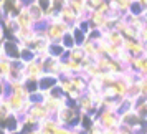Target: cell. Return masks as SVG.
Returning a JSON list of instances; mask_svg holds the SVG:
<instances>
[{
    "mask_svg": "<svg viewBox=\"0 0 147 134\" xmlns=\"http://www.w3.org/2000/svg\"><path fill=\"white\" fill-rule=\"evenodd\" d=\"M71 30V25H68L60 18V15L53 17L51 20H48L45 25H43V33L47 37L50 43H60L63 40V37Z\"/></svg>",
    "mask_w": 147,
    "mask_h": 134,
    "instance_id": "1",
    "label": "cell"
},
{
    "mask_svg": "<svg viewBox=\"0 0 147 134\" xmlns=\"http://www.w3.org/2000/svg\"><path fill=\"white\" fill-rule=\"evenodd\" d=\"M56 121L60 122L61 126L66 127H80V121H81V111L78 109L76 103H68L66 106L60 109L58 113L55 114Z\"/></svg>",
    "mask_w": 147,
    "mask_h": 134,
    "instance_id": "2",
    "label": "cell"
},
{
    "mask_svg": "<svg viewBox=\"0 0 147 134\" xmlns=\"http://www.w3.org/2000/svg\"><path fill=\"white\" fill-rule=\"evenodd\" d=\"M96 121L99 122L104 129H116V127L121 126V116L117 111H113V109H99L98 114H96Z\"/></svg>",
    "mask_w": 147,
    "mask_h": 134,
    "instance_id": "3",
    "label": "cell"
},
{
    "mask_svg": "<svg viewBox=\"0 0 147 134\" xmlns=\"http://www.w3.org/2000/svg\"><path fill=\"white\" fill-rule=\"evenodd\" d=\"M0 53H3L10 60H20L22 55V45L15 38H5L0 43Z\"/></svg>",
    "mask_w": 147,
    "mask_h": 134,
    "instance_id": "4",
    "label": "cell"
},
{
    "mask_svg": "<svg viewBox=\"0 0 147 134\" xmlns=\"http://www.w3.org/2000/svg\"><path fill=\"white\" fill-rule=\"evenodd\" d=\"M45 74V70H43V63L41 60H33L25 65V80H33V81H38Z\"/></svg>",
    "mask_w": 147,
    "mask_h": 134,
    "instance_id": "5",
    "label": "cell"
},
{
    "mask_svg": "<svg viewBox=\"0 0 147 134\" xmlns=\"http://www.w3.org/2000/svg\"><path fill=\"white\" fill-rule=\"evenodd\" d=\"M27 8H28V12H30V15H32V18L35 20V25H36V27H40V25H45V23H47L45 10L38 5L36 0H30V2H27Z\"/></svg>",
    "mask_w": 147,
    "mask_h": 134,
    "instance_id": "6",
    "label": "cell"
},
{
    "mask_svg": "<svg viewBox=\"0 0 147 134\" xmlns=\"http://www.w3.org/2000/svg\"><path fill=\"white\" fill-rule=\"evenodd\" d=\"M124 50L132 58H137V56H144L146 55V45L139 38H136V40H126L124 41Z\"/></svg>",
    "mask_w": 147,
    "mask_h": 134,
    "instance_id": "7",
    "label": "cell"
},
{
    "mask_svg": "<svg viewBox=\"0 0 147 134\" xmlns=\"http://www.w3.org/2000/svg\"><path fill=\"white\" fill-rule=\"evenodd\" d=\"M58 83H60V76L45 73L40 80H38V86H40L41 93H50L51 89H55V88L58 86Z\"/></svg>",
    "mask_w": 147,
    "mask_h": 134,
    "instance_id": "8",
    "label": "cell"
},
{
    "mask_svg": "<svg viewBox=\"0 0 147 134\" xmlns=\"http://www.w3.org/2000/svg\"><path fill=\"white\" fill-rule=\"evenodd\" d=\"M28 114H32L38 122H43V121H47L48 118H51V113L47 109V106H45L43 103H32V108H30Z\"/></svg>",
    "mask_w": 147,
    "mask_h": 134,
    "instance_id": "9",
    "label": "cell"
},
{
    "mask_svg": "<svg viewBox=\"0 0 147 134\" xmlns=\"http://www.w3.org/2000/svg\"><path fill=\"white\" fill-rule=\"evenodd\" d=\"M15 22H17L18 28H35V27H36V25H35V20L32 18V15H30V12H28L27 5H25V7L17 14Z\"/></svg>",
    "mask_w": 147,
    "mask_h": 134,
    "instance_id": "10",
    "label": "cell"
},
{
    "mask_svg": "<svg viewBox=\"0 0 147 134\" xmlns=\"http://www.w3.org/2000/svg\"><path fill=\"white\" fill-rule=\"evenodd\" d=\"M104 40H106L107 43H111V45L124 48L126 38H124V35L121 33V32H117V30H106V32H104Z\"/></svg>",
    "mask_w": 147,
    "mask_h": 134,
    "instance_id": "11",
    "label": "cell"
},
{
    "mask_svg": "<svg viewBox=\"0 0 147 134\" xmlns=\"http://www.w3.org/2000/svg\"><path fill=\"white\" fill-rule=\"evenodd\" d=\"M58 15H60V18L65 22V23L71 25V27H73V25H76V23H78V18H80V15L76 14V12H74L69 5H66V7L63 8Z\"/></svg>",
    "mask_w": 147,
    "mask_h": 134,
    "instance_id": "12",
    "label": "cell"
},
{
    "mask_svg": "<svg viewBox=\"0 0 147 134\" xmlns=\"http://www.w3.org/2000/svg\"><path fill=\"white\" fill-rule=\"evenodd\" d=\"M66 53H68V50L61 43H50V48H48V55L50 56H55V58L63 60L66 56Z\"/></svg>",
    "mask_w": 147,
    "mask_h": 134,
    "instance_id": "13",
    "label": "cell"
},
{
    "mask_svg": "<svg viewBox=\"0 0 147 134\" xmlns=\"http://www.w3.org/2000/svg\"><path fill=\"white\" fill-rule=\"evenodd\" d=\"M65 58H69V60H73V61L83 63V60L86 58V53H84V50H83V47H74V48H71V50L68 51Z\"/></svg>",
    "mask_w": 147,
    "mask_h": 134,
    "instance_id": "14",
    "label": "cell"
},
{
    "mask_svg": "<svg viewBox=\"0 0 147 134\" xmlns=\"http://www.w3.org/2000/svg\"><path fill=\"white\" fill-rule=\"evenodd\" d=\"M71 33H73V37H74L76 47H83V45L88 41V33L86 32H83V30H81L80 27H76V25L71 27Z\"/></svg>",
    "mask_w": 147,
    "mask_h": 134,
    "instance_id": "15",
    "label": "cell"
},
{
    "mask_svg": "<svg viewBox=\"0 0 147 134\" xmlns=\"http://www.w3.org/2000/svg\"><path fill=\"white\" fill-rule=\"evenodd\" d=\"M86 3H88V0H68V5L73 8L76 14H78V15H86V17H88Z\"/></svg>",
    "mask_w": 147,
    "mask_h": 134,
    "instance_id": "16",
    "label": "cell"
},
{
    "mask_svg": "<svg viewBox=\"0 0 147 134\" xmlns=\"http://www.w3.org/2000/svg\"><path fill=\"white\" fill-rule=\"evenodd\" d=\"M127 14L132 15V17H146V8H144V5L140 3L139 0H132Z\"/></svg>",
    "mask_w": 147,
    "mask_h": 134,
    "instance_id": "17",
    "label": "cell"
},
{
    "mask_svg": "<svg viewBox=\"0 0 147 134\" xmlns=\"http://www.w3.org/2000/svg\"><path fill=\"white\" fill-rule=\"evenodd\" d=\"M10 114H12V111H10V106H8V103H7V99H5V96H3V98H0V124L7 119Z\"/></svg>",
    "mask_w": 147,
    "mask_h": 134,
    "instance_id": "18",
    "label": "cell"
},
{
    "mask_svg": "<svg viewBox=\"0 0 147 134\" xmlns=\"http://www.w3.org/2000/svg\"><path fill=\"white\" fill-rule=\"evenodd\" d=\"M20 60L27 65V63H30V61L36 60V53H35L32 48L28 47H22V55H20Z\"/></svg>",
    "mask_w": 147,
    "mask_h": 134,
    "instance_id": "19",
    "label": "cell"
},
{
    "mask_svg": "<svg viewBox=\"0 0 147 134\" xmlns=\"http://www.w3.org/2000/svg\"><path fill=\"white\" fill-rule=\"evenodd\" d=\"M60 43H61V45H63L65 48H66L68 51H69L71 48L76 47V41H74V37H73V33H71V30H69V32H68L65 37H63V40H61Z\"/></svg>",
    "mask_w": 147,
    "mask_h": 134,
    "instance_id": "20",
    "label": "cell"
},
{
    "mask_svg": "<svg viewBox=\"0 0 147 134\" xmlns=\"http://www.w3.org/2000/svg\"><path fill=\"white\" fill-rule=\"evenodd\" d=\"M139 40L142 41L144 45H147V25H146V27H144V28H142V30L139 32Z\"/></svg>",
    "mask_w": 147,
    "mask_h": 134,
    "instance_id": "21",
    "label": "cell"
},
{
    "mask_svg": "<svg viewBox=\"0 0 147 134\" xmlns=\"http://www.w3.org/2000/svg\"><path fill=\"white\" fill-rule=\"evenodd\" d=\"M2 41H3V38H2V37H0V43H2Z\"/></svg>",
    "mask_w": 147,
    "mask_h": 134,
    "instance_id": "22",
    "label": "cell"
},
{
    "mask_svg": "<svg viewBox=\"0 0 147 134\" xmlns=\"http://www.w3.org/2000/svg\"><path fill=\"white\" fill-rule=\"evenodd\" d=\"M5 134H7V133H5ZM12 134H22V133H12Z\"/></svg>",
    "mask_w": 147,
    "mask_h": 134,
    "instance_id": "23",
    "label": "cell"
},
{
    "mask_svg": "<svg viewBox=\"0 0 147 134\" xmlns=\"http://www.w3.org/2000/svg\"><path fill=\"white\" fill-rule=\"evenodd\" d=\"M23 2H25V3H27V2H30V0H23Z\"/></svg>",
    "mask_w": 147,
    "mask_h": 134,
    "instance_id": "24",
    "label": "cell"
},
{
    "mask_svg": "<svg viewBox=\"0 0 147 134\" xmlns=\"http://www.w3.org/2000/svg\"><path fill=\"white\" fill-rule=\"evenodd\" d=\"M146 80H147V76H146Z\"/></svg>",
    "mask_w": 147,
    "mask_h": 134,
    "instance_id": "25",
    "label": "cell"
}]
</instances>
